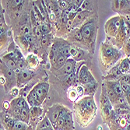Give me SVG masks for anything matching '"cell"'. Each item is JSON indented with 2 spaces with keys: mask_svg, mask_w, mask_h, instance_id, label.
<instances>
[{
  "mask_svg": "<svg viewBox=\"0 0 130 130\" xmlns=\"http://www.w3.org/2000/svg\"><path fill=\"white\" fill-rule=\"evenodd\" d=\"M122 89L124 93H128L130 92V84H121Z\"/></svg>",
  "mask_w": 130,
  "mask_h": 130,
  "instance_id": "20",
  "label": "cell"
},
{
  "mask_svg": "<svg viewBox=\"0 0 130 130\" xmlns=\"http://www.w3.org/2000/svg\"><path fill=\"white\" fill-rule=\"evenodd\" d=\"M12 130H32V126L21 121H17Z\"/></svg>",
  "mask_w": 130,
  "mask_h": 130,
  "instance_id": "10",
  "label": "cell"
},
{
  "mask_svg": "<svg viewBox=\"0 0 130 130\" xmlns=\"http://www.w3.org/2000/svg\"><path fill=\"white\" fill-rule=\"evenodd\" d=\"M111 89L115 93L117 96H123V91L122 89V86L119 82H110Z\"/></svg>",
  "mask_w": 130,
  "mask_h": 130,
  "instance_id": "8",
  "label": "cell"
},
{
  "mask_svg": "<svg viewBox=\"0 0 130 130\" xmlns=\"http://www.w3.org/2000/svg\"><path fill=\"white\" fill-rule=\"evenodd\" d=\"M58 3H59V6L62 8V9H66L68 6V3L66 1H58Z\"/></svg>",
  "mask_w": 130,
  "mask_h": 130,
  "instance_id": "26",
  "label": "cell"
},
{
  "mask_svg": "<svg viewBox=\"0 0 130 130\" xmlns=\"http://www.w3.org/2000/svg\"><path fill=\"white\" fill-rule=\"evenodd\" d=\"M123 76V74L120 72V70L118 66L114 67L113 69H111V70L109 73V77L111 79H119L122 76Z\"/></svg>",
  "mask_w": 130,
  "mask_h": 130,
  "instance_id": "12",
  "label": "cell"
},
{
  "mask_svg": "<svg viewBox=\"0 0 130 130\" xmlns=\"http://www.w3.org/2000/svg\"><path fill=\"white\" fill-rule=\"evenodd\" d=\"M25 66H26V64L23 62L22 60H19V62H18V64H17V67H18V69H20V70L21 69H23L25 68Z\"/></svg>",
  "mask_w": 130,
  "mask_h": 130,
  "instance_id": "24",
  "label": "cell"
},
{
  "mask_svg": "<svg viewBox=\"0 0 130 130\" xmlns=\"http://www.w3.org/2000/svg\"><path fill=\"white\" fill-rule=\"evenodd\" d=\"M47 41H48V38H47L46 36H44L41 39V44L44 45L47 44Z\"/></svg>",
  "mask_w": 130,
  "mask_h": 130,
  "instance_id": "29",
  "label": "cell"
},
{
  "mask_svg": "<svg viewBox=\"0 0 130 130\" xmlns=\"http://www.w3.org/2000/svg\"><path fill=\"white\" fill-rule=\"evenodd\" d=\"M44 130H54V128H53V126H52V128H47V129H44Z\"/></svg>",
  "mask_w": 130,
  "mask_h": 130,
  "instance_id": "31",
  "label": "cell"
},
{
  "mask_svg": "<svg viewBox=\"0 0 130 130\" xmlns=\"http://www.w3.org/2000/svg\"><path fill=\"white\" fill-rule=\"evenodd\" d=\"M25 38H26V40H27L28 42H30V43H33L34 41V38L32 36V35H30V34L25 35Z\"/></svg>",
  "mask_w": 130,
  "mask_h": 130,
  "instance_id": "25",
  "label": "cell"
},
{
  "mask_svg": "<svg viewBox=\"0 0 130 130\" xmlns=\"http://www.w3.org/2000/svg\"><path fill=\"white\" fill-rule=\"evenodd\" d=\"M30 108H25L21 109V114H20V121L25 122L27 124H29L30 120Z\"/></svg>",
  "mask_w": 130,
  "mask_h": 130,
  "instance_id": "7",
  "label": "cell"
},
{
  "mask_svg": "<svg viewBox=\"0 0 130 130\" xmlns=\"http://www.w3.org/2000/svg\"><path fill=\"white\" fill-rule=\"evenodd\" d=\"M88 13V12L87 11H84V12H81V13H78L76 17H75V20H74V23H80L81 21H83L84 20V18L87 17V14Z\"/></svg>",
  "mask_w": 130,
  "mask_h": 130,
  "instance_id": "16",
  "label": "cell"
},
{
  "mask_svg": "<svg viewBox=\"0 0 130 130\" xmlns=\"http://www.w3.org/2000/svg\"><path fill=\"white\" fill-rule=\"evenodd\" d=\"M66 57L62 54H59L57 57V60H56V68H60L62 66H64V64H66Z\"/></svg>",
  "mask_w": 130,
  "mask_h": 130,
  "instance_id": "14",
  "label": "cell"
},
{
  "mask_svg": "<svg viewBox=\"0 0 130 130\" xmlns=\"http://www.w3.org/2000/svg\"><path fill=\"white\" fill-rule=\"evenodd\" d=\"M15 107H17V108H20V109L25 108H29V107H28V105H27V101H26L24 99H23V98H19V99L17 100Z\"/></svg>",
  "mask_w": 130,
  "mask_h": 130,
  "instance_id": "15",
  "label": "cell"
},
{
  "mask_svg": "<svg viewBox=\"0 0 130 130\" xmlns=\"http://www.w3.org/2000/svg\"><path fill=\"white\" fill-rule=\"evenodd\" d=\"M48 85L44 84V83L38 84L34 89V92L36 93V94L38 96V98H40V100L41 101L44 99V98L46 96V93L48 92Z\"/></svg>",
  "mask_w": 130,
  "mask_h": 130,
  "instance_id": "3",
  "label": "cell"
},
{
  "mask_svg": "<svg viewBox=\"0 0 130 130\" xmlns=\"http://www.w3.org/2000/svg\"><path fill=\"white\" fill-rule=\"evenodd\" d=\"M63 107L59 104H55L52 107H51L48 111L46 113V117L49 119V121L51 122V123L52 124V126L57 122L58 118L60 117L62 110H63Z\"/></svg>",
  "mask_w": 130,
  "mask_h": 130,
  "instance_id": "1",
  "label": "cell"
},
{
  "mask_svg": "<svg viewBox=\"0 0 130 130\" xmlns=\"http://www.w3.org/2000/svg\"><path fill=\"white\" fill-rule=\"evenodd\" d=\"M30 120L32 123V127L33 125L34 127H37L38 124L41 121V117L42 115V109L39 107H32L30 110Z\"/></svg>",
  "mask_w": 130,
  "mask_h": 130,
  "instance_id": "2",
  "label": "cell"
},
{
  "mask_svg": "<svg viewBox=\"0 0 130 130\" xmlns=\"http://www.w3.org/2000/svg\"><path fill=\"white\" fill-rule=\"evenodd\" d=\"M89 74L90 73H88L87 68L86 66L82 67L80 72H79V82L81 83V84H86L90 82V79Z\"/></svg>",
  "mask_w": 130,
  "mask_h": 130,
  "instance_id": "5",
  "label": "cell"
},
{
  "mask_svg": "<svg viewBox=\"0 0 130 130\" xmlns=\"http://www.w3.org/2000/svg\"><path fill=\"white\" fill-rule=\"evenodd\" d=\"M20 32L25 35L29 34L30 33V27L28 25H23L20 27Z\"/></svg>",
  "mask_w": 130,
  "mask_h": 130,
  "instance_id": "19",
  "label": "cell"
},
{
  "mask_svg": "<svg viewBox=\"0 0 130 130\" xmlns=\"http://www.w3.org/2000/svg\"><path fill=\"white\" fill-rule=\"evenodd\" d=\"M90 3H91L90 1H84V3H82V6H81L82 9H88L90 5Z\"/></svg>",
  "mask_w": 130,
  "mask_h": 130,
  "instance_id": "23",
  "label": "cell"
},
{
  "mask_svg": "<svg viewBox=\"0 0 130 130\" xmlns=\"http://www.w3.org/2000/svg\"><path fill=\"white\" fill-rule=\"evenodd\" d=\"M34 31L35 34L37 35V37H38V38H40V37H41V29H39L38 27H36L34 28Z\"/></svg>",
  "mask_w": 130,
  "mask_h": 130,
  "instance_id": "27",
  "label": "cell"
},
{
  "mask_svg": "<svg viewBox=\"0 0 130 130\" xmlns=\"http://www.w3.org/2000/svg\"><path fill=\"white\" fill-rule=\"evenodd\" d=\"M119 82L120 84H130V75L125 74L123 75L119 79Z\"/></svg>",
  "mask_w": 130,
  "mask_h": 130,
  "instance_id": "17",
  "label": "cell"
},
{
  "mask_svg": "<svg viewBox=\"0 0 130 130\" xmlns=\"http://www.w3.org/2000/svg\"><path fill=\"white\" fill-rule=\"evenodd\" d=\"M52 127V124L51 123V122L49 121L48 118L44 116L41 119V121L38 124L35 130H44V129H47Z\"/></svg>",
  "mask_w": 130,
  "mask_h": 130,
  "instance_id": "6",
  "label": "cell"
},
{
  "mask_svg": "<svg viewBox=\"0 0 130 130\" xmlns=\"http://www.w3.org/2000/svg\"><path fill=\"white\" fill-rule=\"evenodd\" d=\"M21 73H22V76H23V79L28 78L30 76V72L29 70H23L21 72Z\"/></svg>",
  "mask_w": 130,
  "mask_h": 130,
  "instance_id": "22",
  "label": "cell"
},
{
  "mask_svg": "<svg viewBox=\"0 0 130 130\" xmlns=\"http://www.w3.org/2000/svg\"><path fill=\"white\" fill-rule=\"evenodd\" d=\"M92 33H93V26L90 24L85 26L84 29L82 30V35H83V37H84V38L85 39L90 38Z\"/></svg>",
  "mask_w": 130,
  "mask_h": 130,
  "instance_id": "13",
  "label": "cell"
},
{
  "mask_svg": "<svg viewBox=\"0 0 130 130\" xmlns=\"http://www.w3.org/2000/svg\"><path fill=\"white\" fill-rule=\"evenodd\" d=\"M125 130H130V123H128V125H127V127L125 128Z\"/></svg>",
  "mask_w": 130,
  "mask_h": 130,
  "instance_id": "30",
  "label": "cell"
},
{
  "mask_svg": "<svg viewBox=\"0 0 130 130\" xmlns=\"http://www.w3.org/2000/svg\"><path fill=\"white\" fill-rule=\"evenodd\" d=\"M74 67H75V62L72 59H69L65 66H63V72L66 74H71L73 73V71L74 69Z\"/></svg>",
  "mask_w": 130,
  "mask_h": 130,
  "instance_id": "11",
  "label": "cell"
},
{
  "mask_svg": "<svg viewBox=\"0 0 130 130\" xmlns=\"http://www.w3.org/2000/svg\"><path fill=\"white\" fill-rule=\"evenodd\" d=\"M27 101L32 107H38V106L42 102L34 90L30 92L29 95L27 96Z\"/></svg>",
  "mask_w": 130,
  "mask_h": 130,
  "instance_id": "4",
  "label": "cell"
},
{
  "mask_svg": "<svg viewBox=\"0 0 130 130\" xmlns=\"http://www.w3.org/2000/svg\"><path fill=\"white\" fill-rule=\"evenodd\" d=\"M125 99H126V101L129 106V108H130V92L126 93V95H125Z\"/></svg>",
  "mask_w": 130,
  "mask_h": 130,
  "instance_id": "28",
  "label": "cell"
},
{
  "mask_svg": "<svg viewBox=\"0 0 130 130\" xmlns=\"http://www.w3.org/2000/svg\"><path fill=\"white\" fill-rule=\"evenodd\" d=\"M6 63V66L7 67H9V69H16L17 68V66H16V62L13 61V60H12L10 59V58H8V59L5 62Z\"/></svg>",
  "mask_w": 130,
  "mask_h": 130,
  "instance_id": "18",
  "label": "cell"
},
{
  "mask_svg": "<svg viewBox=\"0 0 130 130\" xmlns=\"http://www.w3.org/2000/svg\"><path fill=\"white\" fill-rule=\"evenodd\" d=\"M41 30L42 33L46 34H48L51 30H50V27H49V26L48 24H43L41 27Z\"/></svg>",
  "mask_w": 130,
  "mask_h": 130,
  "instance_id": "21",
  "label": "cell"
},
{
  "mask_svg": "<svg viewBox=\"0 0 130 130\" xmlns=\"http://www.w3.org/2000/svg\"><path fill=\"white\" fill-rule=\"evenodd\" d=\"M118 67H119L120 72L122 74L125 75V73H127L130 70V62H129V60L128 59V58H125V59H123L121 62L120 65Z\"/></svg>",
  "mask_w": 130,
  "mask_h": 130,
  "instance_id": "9",
  "label": "cell"
},
{
  "mask_svg": "<svg viewBox=\"0 0 130 130\" xmlns=\"http://www.w3.org/2000/svg\"><path fill=\"white\" fill-rule=\"evenodd\" d=\"M0 130H5V128H3V126L2 125H1V128H0Z\"/></svg>",
  "mask_w": 130,
  "mask_h": 130,
  "instance_id": "32",
  "label": "cell"
}]
</instances>
